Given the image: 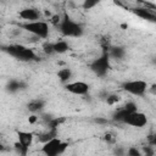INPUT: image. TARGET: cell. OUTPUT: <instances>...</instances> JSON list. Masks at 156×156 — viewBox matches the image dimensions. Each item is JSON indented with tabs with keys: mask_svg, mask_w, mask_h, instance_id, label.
Instances as JSON below:
<instances>
[{
	"mask_svg": "<svg viewBox=\"0 0 156 156\" xmlns=\"http://www.w3.org/2000/svg\"><path fill=\"white\" fill-rule=\"evenodd\" d=\"M133 12L138 16V17H140V18H143V20H149V21H155V13L150 10V9H147V7H136V9H134L133 10Z\"/></svg>",
	"mask_w": 156,
	"mask_h": 156,
	"instance_id": "obj_11",
	"label": "cell"
},
{
	"mask_svg": "<svg viewBox=\"0 0 156 156\" xmlns=\"http://www.w3.org/2000/svg\"><path fill=\"white\" fill-rule=\"evenodd\" d=\"M18 16L24 20V22H34V21H40V11L34 9V7H26L18 12Z\"/></svg>",
	"mask_w": 156,
	"mask_h": 156,
	"instance_id": "obj_10",
	"label": "cell"
},
{
	"mask_svg": "<svg viewBox=\"0 0 156 156\" xmlns=\"http://www.w3.org/2000/svg\"><path fill=\"white\" fill-rule=\"evenodd\" d=\"M18 136V143L16 144L18 151L21 152V156H27V152L33 143L34 139V134L32 132H26V130H21L17 133Z\"/></svg>",
	"mask_w": 156,
	"mask_h": 156,
	"instance_id": "obj_7",
	"label": "cell"
},
{
	"mask_svg": "<svg viewBox=\"0 0 156 156\" xmlns=\"http://www.w3.org/2000/svg\"><path fill=\"white\" fill-rule=\"evenodd\" d=\"M143 156H154V152H152L151 149H147V150L145 151V154H143Z\"/></svg>",
	"mask_w": 156,
	"mask_h": 156,
	"instance_id": "obj_24",
	"label": "cell"
},
{
	"mask_svg": "<svg viewBox=\"0 0 156 156\" xmlns=\"http://www.w3.org/2000/svg\"><path fill=\"white\" fill-rule=\"evenodd\" d=\"M0 149H1V145H0Z\"/></svg>",
	"mask_w": 156,
	"mask_h": 156,
	"instance_id": "obj_25",
	"label": "cell"
},
{
	"mask_svg": "<svg viewBox=\"0 0 156 156\" xmlns=\"http://www.w3.org/2000/svg\"><path fill=\"white\" fill-rule=\"evenodd\" d=\"M127 156H143V154H141V151H140L138 147L130 146V147H128V150H127Z\"/></svg>",
	"mask_w": 156,
	"mask_h": 156,
	"instance_id": "obj_20",
	"label": "cell"
},
{
	"mask_svg": "<svg viewBox=\"0 0 156 156\" xmlns=\"http://www.w3.org/2000/svg\"><path fill=\"white\" fill-rule=\"evenodd\" d=\"M44 106H45V101H44V100H41V99H34V100H32V101L28 102L27 108H28L33 115H35L37 112H40Z\"/></svg>",
	"mask_w": 156,
	"mask_h": 156,
	"instance_id": "obj_14",
	"label": "cell"
},
{
	"mask_svg": "<svg viewBox=\"0 0 156 156\" xmlns=\"http://www.w3.org/2000/svg\"><path fill=\"white\" fill-rule=\"evenodd\" d=\"M55 136H57V128H49L45 133H41L39 135V140L41 143H45V141H48Z\"/></svg>",
	"mask_w": 156,
	"mask_h": 156,
	"instance_id": "obj_16",
	"label": "cell"
},
{
	"mask_svg": "<svg viewBox=\"0 0 156 156\" xmlns=\"http://www.w3.org/2000/svg\"><path fill=\"white\" fill-rule=\"evenodd\" d=\"M57 29L66 38H79L84 33L83 26L66 13L60 18V22L57 23Z\"/></svg>",
	"mask_w": 156,
	"mask_h": 156,
	"instance_id": "obj_1",
	"label": "cell"
},
{
	"mask_svg": "<svg viewBox=\"0 0 156 156\" xmlns=\"http://www.w3.org/2000/svg\"><path fill=\"white\" fill-rule=\"evenodd\" d=\"M43 49H44V52H46V54H49V55L54 54V51H52V45H51V43H48V44H45Z\"/></svg>",
	"mask_w": 156,
	"mask_h": 156,
	"instance_id": "obj_22",
	"label": "cell"
},
{
	"mask_svg": "<svg viewBox=\"0 0 156 156\" xmlns=\"http://www.w3.org/2000/svg\"><path fill=\"white\" fill-rule=\"evenodd\" d=\"M51 45H52L54 54H65V52H67L69 50V44L65 39L57 40L55 43H51Z\"/></svg>",
	"mask_w": 156,
	"mask_h": 156,
	"instance_id": "obj_12",
	"label": "cell"
},
{
	"mask_svg": "<svg viewBox=\"0 0 156 156\" xmlns=\"http://www.w3.org/2000/svg\"><path fill=\"white\" fill-rule=\"evenodd\" d=\"M20 27L38 39H46L50 34L49 23L45 21H41V20L34 21V22H23L20 24Z\"/></svg>",
	"mask_w": 156,
	"mask_h": 156,
	"instance_id": "obj_3",
	"label": "cell"
},
{
	"mask_svg": "<svg viewBox=\"0 0 156 156\" xmlns=\"http://www.w3.org/2000/svg\"><path fill=\"white\" fill-rule=\"evenodd\" d=\"M123 108H124L128 113H132V112L138 111V106H136V104H135L134 101H128V102L123 106Z\"/></svg>",
	"mask_w": 156,
	"mask_h": 156,
	"instance_id": "obj_18",
	"label": "cell"
},
{
	"mask_svg": "<svg viewBox=\"0 0 156 156\" xmlns=\"http://www.w3.org/2000/svg\"><path fill=\"white\" fill-rule=\"evenodd\" d=\"M89 84L83 82V80H74V82H69L67 84H65V89L73 94V95H78V96H83L87 95L89 93Z\"/></svg>",
	"mask_w": 156,
	"mask_h": 156,
	"instance_id": "obj_9",
	"label": "cell"
},
{
	"mask_svg": "<svg viewBox=\"0 0 156 156\" xmlns=\"http://www.w3.org/2000/svg\"><path fill=\"white\" fill-rule=\"evenodd\" d=\"M23 87H24V83H23V82L13 79V80H10V83L7 84L6 88H7V90H9L10 93H16V91L23 89Z\"/></svg>",
	"mask_w": 156,
	"mask_h": 156,
	"instance_id": "obj_17",
	"label": "cell"
},
{
	"mask_svg": "<svg viewBox=\"0 0 156 156\" xmlns=\"http://www.w3.org/2000/svg\"><path fill=\"white\" fill-rule=\"evenodd\" d=\"M67 146H68V144L66 141H63L58 136H55V138L43 143L40 151L44 154V156H60L66 151Z\"/></svg>",
	"mask_w": 156,
	"mask_h": 156,
	"instance_id": "obj_4",
	"label": "cell"
},
{
	"mask_svg": "<svg viewBox=\"0 0 156 156\" xmlns=\"http://www.w3.org/2000/svg\"><path fill=\"white\" fill-rule=\"evenodd\" d=\"M37 121H38V116H37V115H32V116L28 118V122H29V123H35Z\"/></svg>",
	"mask_w": 156,
	"mask_h": 156,
	"instance_id": "obj_23",
	"label": "cell"
},
{
	"mask_svg": "<svg viewBox=\"0 0 156 156\" xmlns=\"http://www.w3.org/2000/svg\"><path fill=\"white\" fill-rule=\"evenodd\" d=\"M110 56L107 51H104L99 57L94 58L90 63V69L98 76V77H105L111 68V62H110Z\"/></svg>",
	"mask_w": 156,
	"mask_h": 156,
	"instance_id": "obj_5",
	"label": "cell"
},
{
	"mask_svg": "<svg viewBox=\"0 0 156 156\" xmlns=\"http://www.w3.org/2000/svg\"><path fill=\"white\" fill-rule=\"evenodd\" d=\"M98 5V1L96 0H85L84 2H83V9L84 10H90V9H93L94 6H96Z\"/></svg>",
	"mask_w": 156,
	"mask_h": 156,
	"instance_id": "obj_21",
	"label": "cell"
},
{
	"mask_svg": "<svg viewBox=\"0 0 156 156\" xmlns=\"http://www.w3.org/2000/svg\"><path fill=\"white\" fill-rule=\"evenodd\" d=\"M110 58H115V60H123V57L126 56V50L122 46H113L110 49V51H107Z\"/></svg>",
	"mask_w": 156,
	"mask_h": 156,
	"instance_id": "obj_15",
	"label": "cell"
},
{
	"mask_svg": "<svg viewBox=\"0 0 156 156\" xmlns=\"http://www.w3.org/2000/svg\"><path fill=\"white\" fill-rule=\"evenodd\" d=\"M2 50L5 52H7L10 56L15 57L16 60L23 61V62H28V61H34L37 60V54L33 49L22 45V44H11L7 46H4Z\"/></svg>",
	"mask_w": 156,
	"mask_h": 156,
	"instance_id": "obj_2",
	"label": "cell"
},
{
	"mask_svg": "<svg viewBox=\"0 0 156 156\" xmlns=\"http://www.w3.org/2000/svg\"><path fill=\"white\" fill-rule=\"evenodd\" d=\"M122 89L134 96H143L147 90V83L143 79H133L127 80L122 84Z\"/></svg>",
	"mask_w": 156,
	"mask_h": 156,
	"instance_id": "obj_6",
	"label": "cell"
},
{
	"mask_svg": "<svg viewBox=\"0 0 156 156\" xmlns=\"http://www.w3.org/2000/svg\"><path fill=\"white\" fill-rule=\"evenodd\" d=\"M72 76H73V72H72V69L68 68V67H63V68L58 69V72H57V78H58V80H60L63 85L71 82Z\"/></svg>",
	"mask_w": 156,
	"mask_h": 156,
	"instance_id": "obj_13",
	"label": "cell"
},
{
	"mask_svg": "<svg viewBox=\"0 0 156 156\" xmlns=\"http://www.w3.org/2000/svg\"><path fill=\"white\" fill-rule=\"evenodd\" d=\"M124 124L127 126H130V127H134V128H143L147 124V116L141 112V111H135V112H132L129 113L124 121H123Z\"/></svg>",
	"mask_w": 156,
	"mask_h": 156,
	"instance_id": "obj_8",
	"label": "cell"
},
{
	"mask_svg": "<svg viewBox=\"0 0 156 156\" xmlns=\"http://www.w3.org/2000/svg\"><path fill=\"white\" fill-rule=\"evenodd\" d=\"M118 101H119V96H118V95H116V94H110V95H107V96H106V104H107V105H110V106H112V105L117 104Z\"/></svg>",
	"mask_w": 156,
	"mask_h": 156,
	"instance_id": "obj_19",
	"label": "cell"
}]
</instances>
